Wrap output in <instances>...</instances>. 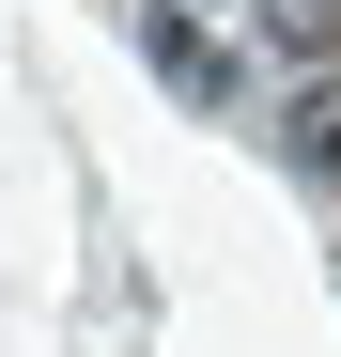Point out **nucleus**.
Segmentation results:
<instances>
[{
	"instance_id": "nucleus-1",
	"label": "nucleus",
	"mask_w": 341,
	"mask_h": 357,
	"mask_svg": "<svg viewBox=\"0 0 341 357\" xmlns=\"http://www.w3.org/2000/svg\"><path fill=\"white\" fill-rule=\"evenodd\" d=\"M279 155H295L310 187H341V78H310L295 109H279Z\"/></svg>"
},
{
	"instance_id": "nucleus-2",
	"label": "nucleus",
	"mask_w": 341,
	"mask_h": 357,
	"mask_svg": "<svg viewBox=\"0 0 341 357\" xmlns=\"http://www.w3.org/2000/svg\"><path fill=\"white\" fill-rule=\"evenodd\" d=\"M140 47H155V78H187V93H233V63H217L187 16H140Z\"/></svg>"
},
{
	"instance_id": "nucleus-3",
	"label": "nucleus",
	"mask_w": 341,
	"mask_h": 357,
	"mask_svg": "<svg viewBox=\"0 0 341 357\" xmlns=\"http://www.w3.org/2000/svg\"><path fill=\"white\" fill-rule=\"evenodd\" d=\"M264 31H279V63H326V47H341V0H264Z\"/></svg>"
}]
</instances>
